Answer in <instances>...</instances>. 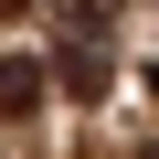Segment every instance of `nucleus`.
I'll use <instances>...</instances> for the list:
<instances>
[{
  "label": "nucleus",
  "instance_id": "nucleus-1",
  "mask_svg": "<svg viewBox=\"0 0 159 159\" xmlns=\"http://www.w3.org/2000/svg\"><path fill=\"white\" fill-rule=\"evenodd\" d=\"M53 74H64V96H106V85H117V43H64Z\"/></svg>",
  "mask_w": 159,
  "mask_h": 159
},
{
  "label": "nucleus",
  "instance_id": "nucleus-3",
  "mask_svg": "<svg viewBox=\"0 0 159 159\" xmlns=\"http://www.w3.org/2000/svg\"><path fill=\"white\" fill-rule=\"evenodd\" d=\"M138 159H159V138H148V148H138Z\"/></svg>",
  "mask_w": 159,
  "mask_h": 159
},
{
  "label": "nucleus",
  "instance_id": "nucleus-4",
  "mask_svg": "<svg viewBox=\"0 0 159 159\" xmlns=\"http://www.w3.org/2000/svg\"><path fill=\"white\" fill-rule=\"evenodd\" d=\"M0 11H21V0H0Z\"/></svg>",
  "mask_w": 159,
  "mask_h": 159
},
{
  "label": "nucleus",
  "instance_id": "nucleus-2",
  "mask_svg": "<svg viewBox=\"0 0 159 159\" xmlns=\"http://www.w3.org/2000/svg\"><path fill=\"white\" fill-rule=\"evenodd\" d=\"M43 85H53V74H43L32 53H0V117H32V106H43Z\"/></svg>",
  "mask_w": 159,
  "mask_h": 159
}]
</instances>
